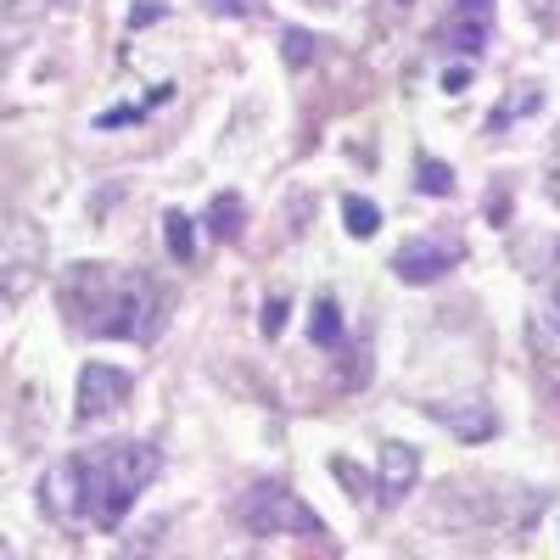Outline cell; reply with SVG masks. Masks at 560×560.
Segmentation results:
<instances>
[{
	"label": "cell",
	"mask_w": 560,
	"mask_h": 560,
	"mask_svg": "<svg viewBox=\"0 0 560 560\" xmlns=\"http://www.w3.org/2000/svg\"><path fill=\"white\" fill-rule=\"evenodd\" d=\"M398 7H409V0H398Z\"/></svg>",
	"instance_id": "obj_21"
},
{
	"label": "cell",
	"mask_w": 560,
	"mask_h": 560,
	"mask_svg": "<svg viewBox=\"0 0 560 560\" xmlns=\"http://www.w3.org/2000/svg\"><path fill=\"white\" fill-rule=\"evenodd\" d=\"M420 191H427V197H448L454 191V168L448 163H438V158H420Z\"/></svg>",
	"instance_id": "obj_14"
},
{
	"label": "cell",
	"mask_w": 560,
	"mask_h": 560,
	"mask_svg": "<svg viewBox=\"0 0 560 560\" xmlns=\"http://www.w3.org/2000/svg\"><path fill=\"white\" fill-rule=\"evenodd\" d=\"M163 242H168V253H174L179 264H191V253H197V230H191V219H185L179 208L163 213Z\"/></svg>",
	"instance_id": "obj_12"
},
{
	"label": "cell",
	"mask_w": 560,
	"mask_h": 560,
	"mask_svg": "<svg viewBox=\"0 0 560 560\" xmlns=\"http://www.w3.org/2000/svg\"><path fill=\"white\" fill-rule=\"evenodd\" d=\"M242 516H247L253 533H314V538L325 533V522L314 516L298 493H287V488H258L242 504Z\"/></svg>",
	"instance_id": "obj_4"
},
{
	"label": "cell",
	"mask_w": 560,
	"mask_h": 560,
	"mask_svg": "<svg viewBox=\"0 0 560 560\" xmlns=\"http://www.w3.org/2000/svg\"><path fill=\"white\" fill-rule=\"evenodd\" d=\"M308 57H314V39H308L303 28H292V34H287V62H292V68H303Z\"/></svg>",
	"instance_id": "obj_15"
},
{
	"label": "cell",
	"mask_w": 560,
	"mask_h": 560,
	"mask_svg": "<svg viewBox=\"0 0 560 560\" xmlns=\"http://www.w3.org/2000/svg\"><path fill=\"white\" fill-rule=\"evenodd\" d=\"M219 12H230V18H242V0H213Z\"/></svg>",
	"instance_id": "obj_19"
},
{
	"label": "cell",
	"mask_w": 560,
	"mask_h": 560,
	"mask_svg": "<svg viewBox=\"0 0 560 560\" xmlns=\"http://www.w3.org/2000/svg\"><path fill=\"white\" fill-rule=\"evenodd\" d=\"M555 325H560V287H555Z\"/></svg>",
	"instance_id": "obj_20"
},
{
	"label": "cell",
	"mask_w": 560,
	"mask_h": 560,
	"mask_svg": "<svg viewBox=\"0 0 560 560\" xmlns=\"http://www.w3.org/2000/svg\"><path fill=\"white\" fill-rule=\"evenodd\" d=\"M331 471H337V477H342V482H348V488H353V499H359V493H364V477H359V471H353V465H348V459H337V465H331Z\"/></svg>",
	"instance_id": "obj_17"
},
{
	"label": "cell",
	"mask_w": 560,
	"mask_h": 560,
	"mask_svg": "<svg viewBox=\"0 0 560 560\" xmlns=\"http://www.w3.org/2000/svg\"><path fill=\"white\" fill-rule=\"evenodd\" d=\"M432 420H443V427L454 432V438H465V443H482V438H493V409L488 404H432Z\"/></svg>",
	"instance_id": "obj_9"
},
{
	"label": "cell",
	"mask_w": 560,
	"mask_h": 560,
	"mask_svg": "<svg viewBox=\"0 0 560 560\" xmlns=\"http://www.w3.org/2000/svg\"><path fill=\"white\" fill-rule=\"evenodd\" d=\"M465 79H471V68H454V73H443V90H465Z\"/></svg>",
	"instance_id": "obj_18"
},
{
	"label": "cell",
	"mask_w": 560,
	"mask_h": 560,
	"mask_svg": "<svg viewBox=\"0 0 560 560\" xmlns=\"http://www.w3.org/2000/svg\"><path fill=\"white\" fill-rule=\"evenodd\" d=\"M242 219H247V208H242L236 191L213 197V208H208V230H213L219 242H242Z\"/></svg>",
	"instance_id": "obj_10"
},
{
	"label": "cell",
	"mask_w": 560,
	"mask_h": 560,
	"mask_svg": "<svg viewBox=\"0 0 560 560\" xmlns=\"http://www.w3.org/2000/svg\"><path fill=\"white\" fill-rule=\"evenodd\" d=\"M342 219H348V236H376L382 230V208L370 197H348L342 202Z\"/></svg>",
	"instance_id": "obj_13"
},
{
	"label": "cell",
	"mask_w": 560,
	"mask_h": 560,
	"mask_svg": "<svg viewBox=\"0 0 560 560\" xmlns=\"http://www.w3.org/2000/svg\"><path fill=\"white\" fill-rule=\"evenodd\" d=\"M39 264H45L39 224H28V219H7V224H0V287H7V298H23L34 287Z\"/></svg>",
	"instance_id": "obj_3"
},
{
	"label": "cell",
	"mask_w": 560,
	"mask_h": 560,
	"mask_svg": "<svg viewBox=\"0 0 560 560\" xmlns=\"http://www.w3.org/2000/svg\"><path fill=\"white\" fill-rule=\"evenodd\" d=\"M280 325H287V298L264 303V337H280Z\"/></svg>",
	"instance_id": "obj_16"
},
{
	"label": "cell",
	"mask_w": 560,
	"mask_h": 560,
	"mask_svg": "<svg viewBox=\"0 0 560 560\" xmlns=\"http://www.w3.org/2000/svg\"><path fill=\"white\" fill-rule=\"evenodd\" d=\"M308 337H314L319 348H337V342H342V314H337L331 298H319V303H314V314H308Z\"/></svg>",
	"instance_id": "obj_11"
},
{
	"label": "cell",
	"mask_w": 560,
	"mask_h": 560,
	"mask_svg": "<svg viewBox=\"0 0 560 560\" xmlns=\"http://www.w3.org/2000/svg\"><path fill=\"white\" fill-rule=\"evenodd\" d=\"M488 34H493V0H454L443 28H438V39L459 57H482Z\"/></svg>",
	"instance_id": "obj_5"
},
{
	"label": "cell",
	"mask_w": 560,
	"mask_h": 560,
	"mask_svg": "<svg viewBox=\"0 0 560 560\" xmlns=\"http://www.w3.org/2000/svg\"><path fill=\"white\" fill-rule=\"evenodd\" d=\"M62 308L84 337H118V342H152L163 331V292L140 269L118 264H73L62 280Z\"/></svg>",
	"instance_id": "obj_2"
},
{
	"label": "cell",
	"mask_w": 560,
	"mask_h": 560,
	"mask_svg": "<svg viewBox=\"0 0 560 560\" xmlns=\"http://www.w3.org/2000/svg\"><path fill=\"white\" fill-rule=\"evenodd\" d=\"M448 264H459L454 242H404L393 253V275L404 280V287H432L438 275H448Z\"/></svg>",
	"instance_id": "obj_7"
},
{
	"label": "cell",
	"mask_w": 560,
	"mask_h": 560,
	"mask_svg": "<svg viewBox=\"0 0 560 560\" xmlns=\"http://www.w3.org/2000/svg\"><path fill=\"white\" fill-rule=\"evenodd\" d=\"M124 398H129V370H113V364H84L79 370V409L73 415L84 420V427L113 415Z\"/></svg>",
	"instance_id": "obj_6"
},
{
	"label": "cell",
	"mask_w": 560,
	"mask_h": 560,
	"mask_svg": "<svg viewBox=\"0 0 560 560\" xmlns=\"http://www.w3.org/2000/svg\"><path fill=\"white\" fill-rule=\"evenodd\" d=\"M158 477V448L152 443H107L96 454H73L62 459L51 477L39 482V504L57 522H96V527H118L129 516L135 493Z\"/></svg>",
	"instance_id": "obj_1"
},
{
	"label": "cell",
	"mask_w": 560,
	"mask_h": 560,
	"mask_svg": "<svg viewBox=\"0 0 560 560\" xmlns=\"http://www.w3.org/2000/svg\"><path fill=\"white\" fill-rule=\"evenodd\" d=\"M415 482H420V448H409V443H382L376 499L393 510V504H404V493H415Z\"/></svg>",
	"instance_id": "obj_8"
}]
</instances>
